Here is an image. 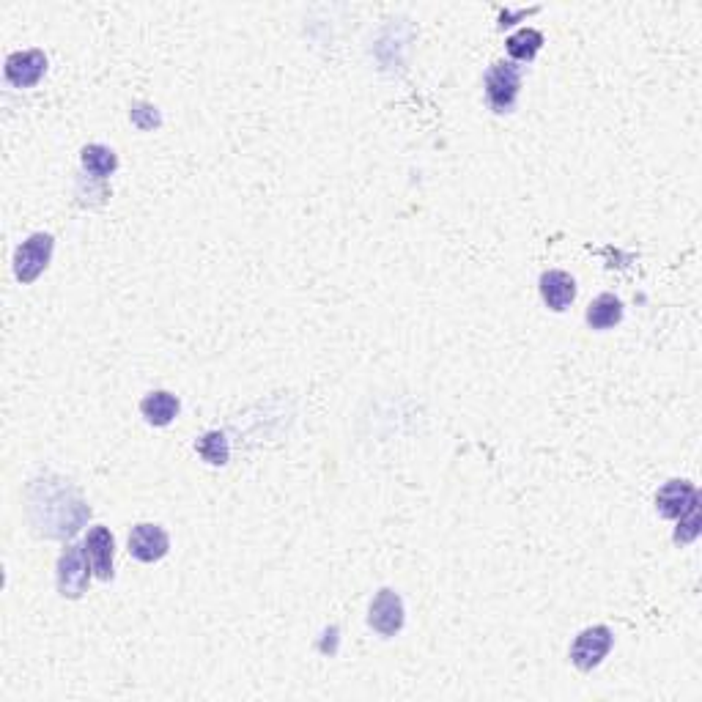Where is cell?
<instances>
[{"label": "cell", "instance_id": "6da1fadb", "mask_svg": "<svg viewBox=\"0 0 702 702\" xmlns=\"http://www.w3.org/2000/svg\"><path fill=\"white\" fill-rule=\"evenodd\" d=\"M72 497H77V491L64 480H58V486H44V480H36L31 489V513L33 522L39 524V530H47L44 524L53 522V513H58V522H55V535L53 538H64V535H75L80 530V524L88 519V505L83 500L66 505Z\"/></svg>", "mask_w": 702, "mask_h": 702}, {"label": "cell", "instance_id": "7a4b0ae2", "mask_svg": "<svg viewBox=\"0 0 702 702\" xmlns=\"http://www.w3.org/2000/svg\"><path fill=\"white\" fill-rule=\"evenodd\" d=\"M522 88V69L511 61H497L486 72V99L494 113H511Z\"/></svg>", "mask_w": 702, "mask_h": 702}, {"label": "cell", "instance_id": "3957f363", "mask_svg": "<svg viewBox=\"0 0 702 702\" xmlns=\"http://www.w3.org/2000/svg\"><path fill=\"white\" fill-rule=\"evenodd\" d=\"M55 239L50 234H33L28 236L17 253H14V275L20 283H33L36 277L42 275L50 258H53Z\"/></svg>", "mask_w": 702, "mask_h": 702}, {"label": "cell", "instance_id": "277c9868", "mask_svg": "<svg viewBox=\"0 0 702 702\" xmlns=\"http://www.w3.org/2000/svg\"><path fill=\"white\" fill-rule=\"evenodd\" d=\"M88 557L80 546H66V552L58 560V590L64 598H80L88 590Z\"/></svg>", "mask_w": 702, "mask_h": 702}, {"label": "cell", "instance_id": "5b68a950", "mask_svg": "<svg viewBox=\"0 0 702 702\" xmlns=\"http://www.w3.org/2000/svg\"><path fill=\"white\" fill-rule=\"evenodd\" d=\"M612 631L607 626H590L585 628L579 637L574 639V648H571V661H574L579 670H593L601 661L607 659V653L612 650Z\"/></svg>", "mask_w": 702, "mask_h": 702}, {"label": "cell", "instance_id": "8992f818", "mask_svg": "<svg viewBox=\"0 0 702 702\" xmlns=\"http://www.w3.org/2000/svg\"><path fill=\"white\" fill-rule=\"evenodd\" d=\"M368 623L373 631H379L382 637H395L404 628V601L395 590H379L373 598Z\"/></svg>", "mask_w": 702, "mask_h": 702}, {"label": "cell", "instance_id": "52a82bcc", "mask_svg": "<svg viewBox=\"0 0 702 702\" xmlns=\"http://www.w3.org/2000/svg\"><path fill=\"white\" fill-rule=\"evenodd\" d=\"M171 549V538L160 524H138L129 532V554L140 563H157Z\"/></svg>", "mask_w": 702, "mask_h": 702}, {"label": "cell", "instance_id": "ba28073f", "mask_svg": "<svg viewBox=\"0 0 702 702\" xmlns=\"http://www.w3.org/2000/svg\"><path fill=\"white\" fill-rule=\"evenodd\" d=\"M47 69V55L42 50H25L6 58V80L17 88H33Z\"/></svg>", "mask_w": 702, "mask_h": 702}, {"label": "cell", "instance_id": "9c48e42d", "mask_svg": "<svg viewBox=\"0 0 702 702\" xmlns=\"http://www.w3.org/2000/svg\"><path fill=\"white\" fill-rule=\"evenodd\" d=\"M697 502H700V494H697V489H694L689 480H670L656 494V511L664 519H681L683 513L689 511L692 505H697Z\"/></svg>", "mask_w": 702, "mask_h": 702}, {"label": "cell", "instance_id": "30bf717a", "mask_svg": "<svg viewBox=\"0 0 702 702\" xmlns=\"http://www.w3.org/2000/svg\"><path fill=\"white\" fill-rule=\"evenodd\" d=\"M86 549L88 563H91V571H94L102 582L113 579V549H116V541L107 527H94V530L86 535Z\"/></svg>", "mask_w": 702, "mask_h": 702}, {"label": "cell", "instance_id": "8fae6325", "mask_svg": "<svg viewBox=\"0 0 702 702\" xmlns=\"http://www.w3.org/2000/svg\"><path fill=\"white\" fill-rule=\"evenodd\" d=\"M541 297L552 310H565L576 297V280L563 269H549L541 275Z\"/></svg>", "mask_w": 702, "mask_h": 702}, {"label": "cell", "instance_id": "7c38bea8", "mask_svg": "<svg viewBox=\"0 0 702 702\" xmlns=\"http://www.w3.org/2000/svg\"><path fill=\"white\" fill-rule=\"evenodd\" d=\"M140 412L151 426H171L173 417L179 415V398L165 393V390H157V393H149L140 401Z\"/></svg>", "mask_w": 702, "mask_h": 702}, {"label": "cell", "instance_id": "4fadbf2b", "mask_svg": "<svg viewBox=\"0 0 702 702\" xmlns=\"http://www.w3.org/2000/svg\"><path fill=\"white\" fill-rule=\"evenodd\" d=\"M585 319L590 330H612L623 319V302L615 294H601L590 302Z\"/></svg>", "mask_w": 702, "mask_h": 702}, {"label": "cell", "instance_id": "5bb4252c", "mask_svg": "<svg viewBox=\"0 0 702 702\" xmlns=\"http://www.w3.org/2000/svg\"><path fill=\"white\" fill-rule=\"evenodd\" d=\"M80 160H83V168H86L91 176H96V179H107V176L118 168V157L113 154V149L99 146V143L86 146L83 154H80Z\"/></svg>", "mask_w": 702, "mask_h": 702}, {"label": "cell", "instance_id": "9a60e30c", "mask_svg": "<svg viewBox=\"0 0 702 702\" xmlns=\"http://www.w3.org/2000/svg\"><path fill=\"white\" fill-rule=\"evenodd\" d=\"M195 450H198L203 461L212 464V467H223V464H228V456H231V447H228V439H225L223 431H209V434H203V437L195 442Z\"/></svg>", "mask_w": 702, "mask_h": 702}, {"label": "cell", "instance_id": "2e32d148", "mask_svg": "<svg viewBox=\"0 0 702 702\" xmlns=\"http://www.w3.org/2000/svg\"><path fill=\"white\" fill-rule=\"evenodd\" d=\"M508 53L516 58V61H532L535 55H538V50L543 47V36L541 31H535V28H522V31H516L508 39Z\"/></svg>", "mask_w": 702, "mask_h": 702}, {"label": "cell", "instance_id": "e0dca14e", "mask_svg": "<svg viewBox=\"0 0 702 702\" xmlns=\"http://www.w3.org/2000/svg\"><path fill=\"white\" fill-rule=\"evenodd\" d=\"M678 532H675V541L678 543H689L697 538V532H700V524H702V516H700V502L697 505H692L689 511L683 513L681 519H678Z\"/></svg>", "mask_w": 702, "mask_h": 702}, {"label": "cell", "instance_id": "ac0fdd59", "mask_svg": "<svg viewBox=\"0 0 702 702\" xmlns=\"http://www.w3.org/2000/svg\"><path fill=\"white\" fill-rule=\"evenodd\" d=\"M129 118H132V124L140 129H154L160 127V113H157V107L151 105H135L132 107V113H129Z\"/></svg>", "mask_w": 702, "mask_h": 702}]
</instances>
